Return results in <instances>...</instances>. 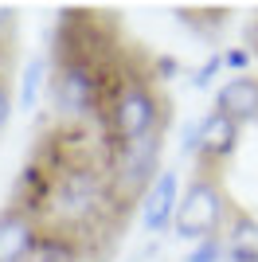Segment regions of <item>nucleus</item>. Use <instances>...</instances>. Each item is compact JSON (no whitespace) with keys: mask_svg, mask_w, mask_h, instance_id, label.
<instances>
[{"mask_svg":"<svg viewBox=\"0 0 258 262\" xmlns=\"http://www.w3.org/2000/svg\"><path fill=\"white\" fill-rule=\"evenodd\" d=\"M125 204L114 196L106 172V157H63L51 164L47 176V196L39 204V219L47 231H63L71 239H98L110 223L125 215Z\"/></svg>","mask_w":258,"mask_h":262,"instance_id":"f257e3e1","label":"nucleus"},{"mask_svg":"<svg viewBox=\"0 0 258 262\" xmlns=\"http://www.w3.org/2000/svg\"><path fill=\"white\" fill-rule=\"evenodd\" d=\"M168 129V98L149 78V71H118L106 94V106L98 114L102 145L141 141Z\"/></svg>","mask_w":258,"mask_h":262,"instance_id":"f03ea898","label":"nucleus"},{"mask_svg":"<svg viewBox=\"0 0 258 262\" xmlns=\"http://www.w3.org/2000/svg\"><path fill=\"white\" fill-rule=\"evenodd\" d=\"M114 55H86V51H67L55 55L51 67V106L67 125H98V114L106 106V94L114 86Z\"/></svg>","mask_w":258,"mask_h":262,"instance_id":"7ed1b4c3","label":"nucleus"},{"mask_svg":"<svg viewBox=\"0 0 258 262\" xmlns=\"http://www.w3.org/2000/svg\"><path fill=\"white\" fill-rule=\"evenodd\" d=\"M231 215H235V204H231V196H227L219 172H200V168H196L192 180H184L172 235L184 239V243L211 239V235H223L227 231Z\"/></svg>","mask_w":258,"mask_h":262,"instance_id":"20e7f679","label":"nucleus"},{"mask_svg":"<svg viewBox=\"0 0 258 262\" xmlns=\"http://www.w3.org/2000/svg\"><path fill=\"white\" fill-rule=\"evenodd\" d=\"M164 133L157 137H141V141H121V145H106V172H110V184H114V196L133 208L145 200V192L153 188V180L161 176L164 161Z\"/></svg>","mask_w":258,"mask_h":262,"instance_id":"39448f33","label":"nucleus"},{"mask_svg":"<svg viewBox=\"0 0 258 262\" xmlns=\"http://www.w3.org/2000/svg\"><path fill=\"white\" fill-rule=\"evenodd\" d=\"M180 192H184V176L176 164H164L161 176L153 180V188L141 200V231L145 235H172L176 223V208H180Z\"/></svg>","mask_w":258,"mask_h":262,"instance_id":"423d86ee","label":"nucleus"},{"mask_svg":"<svg viewBox=\"0 0 258 262\" xmlns=\"http://www.w3.org/2000/svg\"><path fill=\"white\" fill-rule=\"evenodd\" d=\"M239 141H243V125L231 121L219 110H207L200 118V153H196V168L200 172H219L231 157H235Z\"/></svg>","mask_w":258,"mask_h":262,"instance_id":"0eeeda50","label":"nucleus"},{"mask_svg":"<svg viewBox=\"0 0 258 262\" xmlns=\"http://www.w3.org/2000/svg\"><path fill=\"white\" fill-rule=\"evenodd\" d=\"M43 219L24 208H4L0 211V262H32L35 247L43 239Z\"/></svg>","mask_w":258,"mask_h":262,"instance_id":"6e6552de","label":"nucleus"},{"mask_svg":"<svg viewBox=\"0 0 258 262\" xmlns=\"http://www.w3.org/2000/svg\"><path fill=\"white\" fill-rule=\"evenodd\" d=\"M211 110L227 114L239 125H254L258 121V75H231L215 86Z\"/></svg>","mask_w":258,"mask_h":262,"instance_id":"1a4fd4ad","label":"nucleus"},{"mask_svg":"<svg viewBox=\"0 0 258 262\" xmlns=\"http://www.w3.org/2000/svg\"><path fill=\"white\" fill-rule=\"evenodd\" d=\"M223 247H227V262H258V219L250 211L235 208V215L223 231Z\"/></svg>","mask_w":258,"mask_h":262,"instance_id":"9d476101","label":"nucleus"},{"mask_svg":"<svg viewBox=\"0 0 258 262\" xmlns=\"http://www.w3.org/2000/svg\"><path fill=\"white\" fill-rule=\"evenodd\" d=\"M51 82V71H47V59H28L24 63V71H20V90H16V110H35L39 106V94H43V86Z\"/></svg>","mask_w":258,"mask_h":262,"instance_id":"9b49d317","label":"nucleus"},{"mask_svg":"<svg viewBox=\"0 0 258 262\" xmlns=\"http://www.w3.org/2000/svg\"><path fill=\"white\" fill-rule=\"evenodd\" d=\"M184 262H227L223 235H211V239H196V243H188V254H184Z\"/></svg>","mask_w":258,"mask_h":262,"instance_id":"f8f14e48","label":"nucleus"},{"mask_svg":"<svg viewBox=\"0 0 258 262\" xmlns=\"http://www.w3.org/2000/svg\"><path fill=\"white\" fill-rule=\"evenodd\" d=\"M223 71H227V67H223V55H219V51H215V55H207L204 63H200V67L192 71V86H196V90H215V86H219L215 78L223 75Z\"/></svg>","mask_w":258,"mask_h":262,"instance_id":"ddd939ff","label":"nucleus"},{"mask_svg":"<svg viewBox=\"0 0 258 262\" xmlns=\"http://www.w3.org/2000/svg\"><path fill=\"white\" fill-rule=\"evenodd\" d=\"M219 55H223V67L231 71V75H250V67L258 63L254 51H250L247 43H231V47H223Z\"/></svg>","mask_w":258,"mask_h":262,"instance_id":"4468645a","label":"nucleus"},{"mask_svg":"<svg viewBox=\"0 0 258 262\" xmlns=\"http://www.w3.org/2000/svg\"><path fill=\"white\" fill-rule=\"evenodd\" d=\"M180 75V59L176 55H157L153 59V67H149V78L161 86V82H172V78Z\"/></svg>","mask_w":258,"mask_h":262,"instance_id":"2eb2a0df","label":"nucleus"},{"mask_svg":"<svg viewBox=\"0 0 258 262\" xmlns=\"http://www.w3.org/2000/svg\"><path fill=\"white\" fill-rule=\"evenodd\" d=\"M196 153H200V118H192L180 133V161H192L196 164Z\"/></svg>","mask_w":258,"mask_h":262,"instance_id":"dca6fc26","label":"nucleus"},{"mask_svg":"<svg viewBox=\"0 0 258 262\" xmlns=\"http://www.w3.org/2000/svg\"><path fill=\"white\" fill-rule=\"evenodd\" d=\"M12 114H16V90H12L8 75H0V133L8 129Z\"/></svg>","mask_w":258,"mask_h":262,"instance_id":"f3484780","label":"nucleus"},{"mask_svg":"<svg viewBox=\"0 0 258 262\" xmlns=\"http://www.w3.org/2000/svg\"><path fill=\"white\" fill-rule=\"evenodd\" d=\"M12 28H16V12H12V8H0V47L12 43Z\"/></svg>","mask_w":258,"mask_h":262,"instance_id":"a211bd4d","label":"nucleus"}]
</instances>
